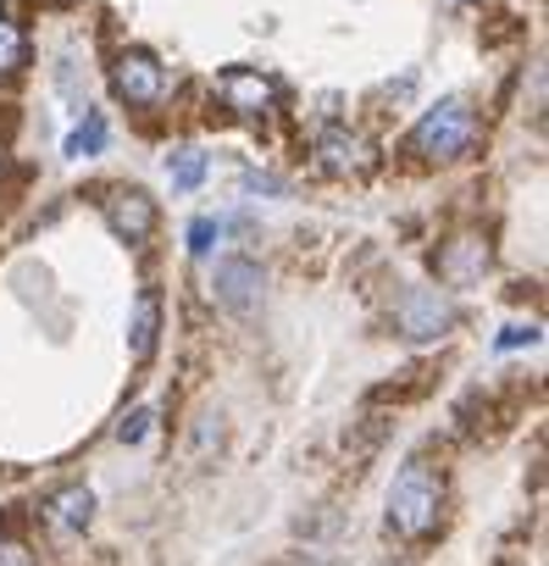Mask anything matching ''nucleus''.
<instances>
[{
	"label": "nucleus",
	"mask_w": 549,
	"mask_h": 566,
	"mask_svg": "<svg viewBox=\"0 0 549 566\" xmlns=\"http://www.w3.org/2000/svg\"><path fill=\"white\" fill-rule=\"evenodd\" d=\"M439 511H444V472L427 455H411L389 489V533L416 544L439 527Z\"/></svg>",
	"instance_id": "1"
},
{
	"label": "nucleus",
	"mask_w": 549,
	"mask_h": 566,
	"mask_svg": "<svg viewBox=\"0 0 549 566\" xmlns=\"http://www.w3.org/2000/svg\"><path fill=\"white\" fill-rule=\"evenodd\" d=\"M472 139H477V117H472V106H466V101H439V106L416 123L411 150H422L427 161H455V156L472 150Z\"/></svg>",
	"instance_id": "2"
},
{
	"label": "nucleus",
	"mask_w": 549,
	"mask_h": 566,
	"mask_svg": "<svg viewBox=\"0 0 549 566\" xmlns=\"http://www.w3.org/2000/svg\"><path fill=\"white\" fill-rule=\"evenodd\" d=\"M394 328L405 334V339H444L450 328H455V306L439 295V290H427V283H405V290L394 295Z\"/></svg>",
	"instance_id": "3"
},
{
	"label": "nucleus",
	"mask_w": 549,
	"mask_h": 566,
	"mask_svg": "<svg viewBox=\"0 0 549 566\" xmlns=\"http://www.w3.org/2000/svg\"><path fill=\"white\" fill-rule=\"evenodd\" d=\"M112 90H117V101L150 112V106H161V101L172 95V73H167L150 51H123V56L112 62Z\"/></svg>",
	"instance_id": "4"
},
{
	"label": "nucleus",
	"mask_w": 549,
	"mask_h": 566,
	"mask_svg": "<svg viewBox=\"0 0 549 566\" xmlns=\"http://www.w3.org/2000/svg\"><path fill=\"white\" fill-rule=\"evenodd\" d=\"M217 95H222V106L233 117H250V123L278 112V78H266L261 67H228V73H217Z\"/></svg>",
	"instance_id": "5"
},
{
	"label": "nucleus",
	"mask_w": 549,
	"mask_h": 566,
	"mask_svg": "<svg viewBox=\"0 0 549 566\" xmlns=\"http://www.w3.org/2000/svg\"><path fill=\"white\" fill-rule=\"evenodd\" d=\"M101 211H106V228L128 244H145L156 233V200L139 189V184H117L101 195Z\"/></svg>",
	"instance_id": "6"
},
{
	"label": "nucleus",
	"mask_w": 549,
	"mask_h": 566,
	"mask_svg": "<svg viewBox=\"0 0 549 566\" xmlns=\"http://www.w3.org/2000/svg\"><path fill=\"white\" fill-rule=\"evenodd\" d=\"M317 161H323V172H334V178H361V172H372L378 150H372L356 128L328 123V128L317 134Z\"/></svg>",
	"instance_id": "7"
},
{
	"label": "nucleus",
	"mask_w": 549,
	"mask_h": 566,
	"mask_svg": "<svg viewBox=\"0 0 549 566\" xmlns=\"http://www.w3.org/2000/svg\"><path fill=\"white\" fill-rule=\"evenodd\" d=\"M211 295H217V306H228L239 317L255 312V301H261V266L250 255H222L217 277H211Z\"/></svg>",
	"instance_id": "8"
},
{
	"label": "nucleus",
	"mask_w": 549,
	"mask_h": 566,
	"mask_svg": "<svg viewBox=\"0 0 549 566\" xmlns=\"http://www.w3.org/2000/svg\"><path fill=\"white\" fill-rule=\"evenodd\" d=\"M488 272V239L483 233H455L439 244V277L450 283V290H472V283H483Z\"/></svg>",
	"instance_id": "9"
},
{
	"label": "nucleus",
	"mask_w": 549,
	"mask_h": 566,
	"mask_svg": "<svg viewBox=\"0 0 549 566\" xmlns=\"http://www.w3.org/2000/svg\"><path fill=\"white\" fill-rule=\"evenodd\" d=\"M45 516H51V527H56V533H84V527L95 522V494H89L84 483L56 489V494H51V505H45Z\"/></svg>",
	"instance_id": "10"
},
{
	"label": "nucleus",
	"mask_w": 549,
	"mask_h": 566,
	"mask_svg": "<svg viewBox=\"0 0 549 566\" xmlns=\"http://www.w3.org/2000/svg\"><path fill=\"white\" fill-rule=\"evenodd\" d=\"M156 334H161V301L156 295H139L134 301V323H128V356L134 361H150L156 356Z\"/></svg>",
	"instance_id": "11"
},
{
	"label": "nucleus",
	"mask_w": 549,
	"mask_h": 566,
	"mask_svg": "<svg viewBox=\"0 0 549 566\" xmlns=\"http://www.w3.org/2000/svg\"><path fill=\"white\" fill-rule=\"evenodd\" d=\"M29 67V29L12 23V18H0V84L18 78Z\"/></svg>",
	"instance_id": "12"
},
{
	"label": "nucleus",
	"mask_w": 549,
	"mask_h": 566,
	"mask_svg": "<svg viewBox=\"0 0 549 566\" xmlns=\"http://www.w3.org/2000/svg\"><path fill=\"white\" fill-rule=\"evenodd\" d=\"M167 178H172V189H178V195L200 189V178H205V150H194V145L172 150V161H167Z\"/></svg>",
	"instance_id": "13"
},
{
	"label": "nucleus",
	"mask_w": 549,
	"mask_h": 566,
	"mask_svg": "<svg viewBox=\"0 0 549 566\" xmlns=\"http://www.w3.org/2000/svg\"><path fill=\"white\" fill-rule=\"evenodd\" d=\"M101 150H106V117H101V112H89V117L73 128L67 156H101Z\"/></svg>",
	"instance_id": "14"
},
{
	"label": "nucleus",
	"mask_w": 549,
	"mask_h": 566,
	"mask_svg": "<svg viewBox=\"0 0 549 566\" xmlns=\"http://www.w3.org/2000/svg\"><path fill=\"white\" fill-rule=\"evenodd\" d=\"M211 450H222V417H200V422H194L189 461H211Z\"/></svg>",
	"instance_id": "15"
},
{
	"label": "nucleus",
	"mask_w": 549,
	"mask_h": 566,
	"mask_svg": "<svg viewBox=\"0 0 549 566\" xmlns=\"http://www.w3.org/2000/svg\"><path fill=\"white\" fill-rule=\"evenodd\" d=\"M145 428H150V411H145V406H134V411L117 422V439H123V444H139V439H145Z\"/></svg>",
	"instance_id": "16"
},
{
	"label": "nucleus",
	"mask_w": 549,
	"mask_h": 566,
	"mask_svg": "<svg viewBox=\"0 0 549 566\" xmlns=\"http://www.w3.org/2000/svg\"><path fill=\"white\" fill-rule=\"evenodd\" d=\"M211 239H217V222H211V217H194V222H189V250H194V255H205V250H211Z\"/></svg>",
	"instance_id": "17"
},
{
	"label": "nucleus",
	"mask_w": 549,
	"mask_h": 566,
	"mask_svg": "<svg viewBox=\"0 0 549 566\" xmlns=\"http://www.w3.org/2000/svg\"><path fill=\"white\" fill-rule=\"evenodd\" d=\"M0 566H34V555L23 544H0Z\"/></svg>",
	"instance_id": "18"
},
{
	"label": "nucleus",
	"mask_w": 549,
	"mask_h": 566,
	"mask_svg": "<svg viewBox=\"0 0 549 566\" xmlns=\"http://www.w3.org/2000/svg\"><path fill=\"white\" fill-rule=\"evenodd\" d=\"M538 339V328H505L499 334V350H510V345H532Z\"/></svg>",
	"instance_id": "19"
},
{
	"label": "nucleus",
	"mask_w": 549,
	"mask_h": 566,
	"mask_svg": "<svg viewBox=\"0 0 549 566\" xmlns=\"http://www.w3.org/2000/svg\"><path fill=\"white\" fill-rule=\"evenodd\" d=\"M7 167H12V150H7V145H0V178H7Z\"/></svg>",
	"instance_id": "20"
}]
</instances>
